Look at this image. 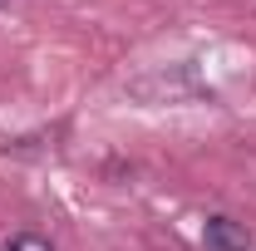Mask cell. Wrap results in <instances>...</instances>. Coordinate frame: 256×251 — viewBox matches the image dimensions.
<instances>
[{
    "label": "cell",
    "instance_id": "1",
    "mask_svg": "<svg viewBox=\"0 0 256 251\" xmlns=\"http://www.w3.org/2000/svg\"><path fill=\"white\" fill-rule=\"evenodd\" d=\"M202 242H207V251H252L246 226H242V222H232V217H207Z\"/></svg>",
    "mask_w": 256,
    "mask_h": 251
},
{
    "label": "cell",
    "instance_id": "2",
    "mask_svg": "<svg viewBox=\"0 0 256 251\" xmlns=\"http://www.w3.org/2000/svg\"><path fill=\"white\" fill-rule=\"evenodd\" d=\"M5 251H54V246H50V236H40V232H15V236L5 242Z\"/></svg>",
    "mask_w": 256,
    "mask_h": 251
},
{
    "label": "cell",
    "instance_id": "3",
    "mask_svg": "<svg viewBox=\"0 0 256 251\" xmlns=\"http://www.w3.org/2000/svg\"><path fill=\"white\" fill-rule=\"evenodd\" d=\"M0 5H5V0H0Z\"/></svg>",
    "mask_w": 256,
    "mask_h": 251
}]
</instances>
